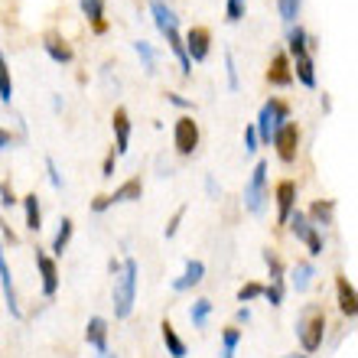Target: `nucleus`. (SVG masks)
Wrapping results in <instances>:
<instances>
[{
    "label": "nucleus",
    "instance_id": "f257e3e1",
    "mask_svg": "<svg viewBox=\"0 0 358 358\" xmlns=\"http://www.w3.org/2000/svg\"><path fill=\"white\" fill-rule=\"evenodd\" d=\"M137 277H141L137 261L124 257L121 273L114 277V320H131L134 303H137Z\"/></svg>",
    "mask_w": 358,
    "mask_h": 358
},
{
    "label": "nucleus",
    "instance_id": "f03ea898",
    "mask_svg": "<svg viewBox=\"0 0 358 358\" xmlns=\"http://www.w3.org/2000/svg\"><path fill=\"white\" fill-rule=\"evenodd\" d=\"M296 339H300L303 352H320L322 339H326V313L320 306H306L296 320Z\"/></svg>",
    "mask_w": 358,
    "mask_h": 358
},
{
    "label": "nucleus",
    "instance_id": "7ed1b4c3",
    "mask_svg": "<svg viewBox=\"0 0 358 358\" xmlns=\"http://www.w3.org/2000/svg\"><path fill=\"white\" fill-rule=\"evenodd\" d=\"M287 121H290V108H287V101H280V98H271V101H264V104H261V114H257V121H255L257 141L271 143V137L280 131Z\"/></svg>",
    "mask_w": 358,
    "mask_h": 358
},
{
    "label": "nucleus",
    "instance_id": "20e7f679",
    "mask_svg": "<svg viewBox=\"0 0 358 358\" xmlns=\"http://www.w3.org/2000/svg\"><path fill=\"white\" fill-rule=\"evenodd\" d=\"M267 202V163L257 160L255 170H251V179L245 182V206L251 215H261Z\"/></svg>",
    "mask_w": 358,
    "mask_h": 358
},
{
    "label": "nucleus",
    "instance_id": "39448f33",
    "mask_svg": "<svg viewBox=\"0 0 358 358\" xmlns=\"http://www.w3.org/2000/svg\"><path fill=\"white\" fill-rule=\"evenodd\" d=\"M143 196V182L141 179H127V182H121V186L114 189V192H108V196H98L92 202V212L94 215H101V212H108L111 206H127V202H141Z\"/></svg>",
    "mask_w": 358,
    "mask_h": 358
},
{
    "label": "nucleus",
    "instance_id": "423d86ee",
    "mask_svg": "<svg viewBox=\"0 0 358 358\" xmlns=\"http://www.w3.org/2000/svg\"><path fill=\"white\" fill-rule=\"evenodd\" d=\"M290 231L296 238H300L303 245L310 248V257H320L322 251H326V241H322V231L320 228H313L310 225V218H306V212H300V208H293V215H290Z\"/></svg>",
    "mask_w": 358,
    "mask_h": 358
},
{
    "label": "nucleus",
    "instance_id": "0eeeda50",
    "mask_svg": "<svg viewBox=\"0 0 358 358\" xmlns=\"http://www.w3.org/2000/svg\"><path fill=\"white\" fill-rule=\"evenodd\" d=\"M173 147H176L179 157H192L199 147V124L192 121V114H182L176 124H173Z\"/></svg>",
    "mask_w": 358,
    "mask_h": 358
},
{
    "label": "nucleus",
    "instance_id": "6e6552de",
    "mask_svg": "<svg viewBox=\"0 0 358 358\" xmlns=\"http://www.w3.org/2000/svg\"><path fill=\"white\" fill-rule=\"evenodd\" d=\"M271 143L277 147L280 163H293V160H296V147H300V127H296L293 121H287L280 131L271 137Z\"/></svg>",
    "mask_w": 358,
    "mask_h": 358
},
{
    "label": "nucleus",
    "instance_id": "1a4fd4ad",
    "mask_svg": "<svg viewBox=\"0 0 358 358\" xmlns=\"http://www.w3.org/2000/svg\"><path fill=\"white\" fill-rule=\"evenodd\" d=\"M182 46H186L189 62H206L208 52H212V33L206 27H192L182 36Z\"/></svg>",
    "mask_w": 358,
    "mask_h": 358
},
{
    "label": "nucleus",
    "instance_id": "9d476101",
    "mask_svg": "<svg viewBox=\"0 0 358 358\" xmlns=\"http://www.w3.org/2000/svg\"><path fill=\"white\" fill-rule=\"evenodd\" d=\"M273 199H277V225H287L293 215V208H296V182H293V179L277 182Z\"/></svg>",
    "mask_w": 358,
    "mask_h": 358
},
{
    "label": "nucleus",
    "instance_id": "9b49d317",
    "mask_svg": "<svg viewBox=\"0 0 358 358\" xmlns=\"http://www.w3.org/2000/svg\"><path fill=\"white\" fill-rule=\"evenodd\" d=\"M0 290H3V300H7V310L13 320L23 316L20 310V300H17V287H13V273H10V264H7V255H3V245H0Z\"/></svg>",
    "mask_w": 358,
    "mask_h": 358
},
{
    "label": "nucleus",
    "instance_id": "f8f14e48",
    "mask_svg": "<svg viewBox=\"0 0 358 358\" xmlns=\"http://www.w3.org/2000/svg\"><path fill=\"white\" fill-rule=\"evenodd\" d=\"M111 127H114V153L124 157L131 150V117H127V108H114Z\"/></svg>",
    "mask_w": 358,
    "mask_h": 358
},
{
    "label": "nucleus",
    "instance_id": "ddd939ff",
    "mask_svg": "<svg viewBox=\"0 0 358 358\" xmlns=\"http://www.w3.org/2000/svg\"><path fill=\"white\" fill-rule=\"evenodd\" d=\"M36 267H39V277H43V296L52 300L56 290H59V267H56V261H52L46 251H39L36 248Z\"/></svg>",
    "mask_w": 358,
    "mask_h": 358
},
{
    "label": "nucleus",
    "instance_id": "4468645a",
    "mask_svg": "<svg viewBox=\"0 0 358 358\" xmlns=\"http://www.w3.org/2000/svg\"><path fill=\"white\" fill-rule=\"evenodd\" d=\"M313 49H316V39H310V33L300 23L290 27V33H287V56H290V62L303 56H313Z\"/></svg>",
    "mask_w": 358,
    "mask_h": 358
},
{
    "label": "nucleus",
    "instance_id": "2eb2a0df",
    "mask_svg": "<svg viewBox=\"0 0 358 358\" xmlns=\"http://www.w3.org/2000/svg\"><path fill=\"white\" fill-rule=\"evenodd\" d=\"M150 13H153V23H157V29H160L163 36L179 33V17L173 13V7L166 0H150Z\"/></svg>",
    "mask_w": 358,
    "mask_h": 358
},
{
    "label": "nucleus",
    "instance_id": "dca6fc26",
    "mask_svg": "<svg viewBox=\"0 0 358 358\" xmlns=\"http://www.w3.org/2000/svg\"><path fill=\"white\" fill-rule=\"evenodd\" d=\"M267 82L277 88H290L293 85V69H290V56L287 52H277L271 59V69H267Z\"/></svg>",
    "mask_w": 358,
    "mask_h": 358
},
{
    "label": "nucleus",
    "instance_id": "f3484780",
    "mask_svg": "<svg viewBox=\"0 0 358 358\" xmlns=\"http://www.w3.org/2000/svg\"><path fill=\"white\" fill-rule=\"evenodd\" d=\"M202 280H206V264L189 257L186 267H182V277L173 280V293H186V290H192V287H199Z\"/></svg>",
    "mask_w": 358,
    "mask_h": 358
},
{
    "label": "nucleus",
    "instance_id": "a211bd4d",
    "mask_svg": "<svg viewBox=\"0 0 358 358\" xmlns=\"http://www.w3.org/2000/svg\"><path fill=\"white\" fill-rule=\"evenodd\" d=\"M85 342L98 355H108V320H104V316H92V320H88Z\"/></svg>",
    "mask_w": 358,
    "mask_h": 358
},
{
    "label": "nucleus",
    "instance_id": "6ab92c4d",
    "mask_svg": "<svg viewBox=\"0 0 358 358\" xmlns=\"http://www.w3.org/2000/svg\"><path fill=\"white\" fill-rule=\"evenodd\" d=\"M306 218H310V225L313 228H329L336 225V202L332 199H320V202H313L310 212H306Z\"/></svg>",
    "mask_w": 358,
    "mask_h": 358
},
{
    "label": "nucleus",
    "instance_id": "aec40b11",
    "mask_svg": "<svg viewBox=\"0 0 358 358\" xmlns=\"http://www.w3.org/2000/svg\"><path fill=\"white\" fill-rule=\"evenodd\" d=\"M43 49H46V56L56 62V66H69L72 59H76V52H72V46H69L62 36H56V33H49L46 39H43Z\"/></svg>",
    "mask_w": 358,
    "mask_h": 358
},
{
    "label": "nucleus",
    "instance_id": "412c9836",
    "mask_svg": "<svg viewBox=\"0 0 358 358\" xmlns=\"http://www.w3.org/2000/svg\"><path fill=\"white\" fill-rule=\"evenodd\" d=\"M336 296H339V313H342V316L355 320V313H358V293H355V287L349 283V277H339V280H336Z\"/></svg>",
    "mask_w": 358,
    "mask_h": 358
},
{
    "label": "nucleus",
    "instance_id": "4be33fe9",
    "mask_svg": "<svg viewBox=\"0 0 358 358\" xmlns=\"http://www.w3.org/2000/svg\"><path fill=\"white\" fill-rule=\"evenodd\" d=\"M290 69H293V82H300L303 88H316V62H313V56L293 59Z\"/></svg>",
    "mask_w": 358,
    "mask_h": 358
},
{
    "label": "nucleus",
    "instance_id": "5701e85b",
    "mask_svg": "<svg viewBox=\"0 0 358 358\" xmlns=\"http://www.w3.org/2000/svg\"><path fill=\"white\" fill-rule=\"evenodd\" d=\"M72 235H76V222L66 215L62 222H59L56 235H52V248H49V251H52L56 257H62V255L69 251V245H72Z\"/></svg>",
    "mask_w": 358,
    "mask_h": 358
},
{
    "label": "nucleus",
    "instance_id": "b1692460",
    "mask_svg": "<svg viewBox=\"0 0 358 358\" xmlns=\"http://www.w3.org/2000/svg\"><path fill=\"white\" fill-rule=\"evenodd\" d=\"M20 202H23L27 228H29V231H39V228H43V206H39V196H36V192H27Z\"/></svg>",
    "mask_w": 358,
    "mask_h": 358
},
{
    "label": "nucleus",
    "instance_id": "393cba45",
    "mask_svg": "<svg viewBox=\"0 0 358 358\" xmlns=\"http://www.w3.org/2000/svg\"><path fill=\"white\" fill-rule=\"evenodd\" d=\"M313 277H316V267H313L310 261H300V264L293 267V273H290V287L296 293H306L313 287Z\"/></svg>",
    "mask_w": 358,
    "mask_h": 358
},
{
    "label": "nucleus",
    "instance_id": "a878e982",
    "mask_svg": "<svg viewBox=\"0 0 358 358\" xmlns=\"http://www.w3.org/2000/svg\"><path fill=\"white\" fill-rule=\"evenodd\" d=\"M160 332H163V345H166V352H170V358H186V342L179 339V332H176V326H173L170 320L160 326Z\"/></svg>",
    "mask_w": 358,
    "mask_h": 358
},
{
    "label": "nucleus",
    "instance_id": "bb28decb",
    "mask_svg": "<svg viewBox=\"0 0 358 358\" xmlns=\"http://www.w3.org/2000/svg\"><path fill=\"white\" fill-rule=\"evenodd\" d=\"M78 7H82V13L94 23V33H104V29H108V23H104V0H78Z\"/></svg>",
    "mask_w": 358,
    "mask_h": 358
},
{
    "label": "nucleus",
    "instance_id": "cd10ccee",
    "mask_svg": "<svg viewBox=\"0 0 358 358\" xmlns=\"http://www.w3.org/2000/svg\"><path fill=\"white\" fill-rule=\"evenodd\" d=\"M166 43H170L173 56H176V62H179V76L189 78V76H192V62H189L186 46H182V33H173V36H166Z\"/></svg>",
    "mask_w": 358,
    "mask_h": 358
},
{
    "label": "nucleus",
    "instance_id": "c85d7f7f",
    "mask_svg": "<svg viewBox=\"0 0 358 358\" xmlns=\"http://www.w3.org/2000/svg\"><path fill=\"white\" fill-rule=\"evenodd\" d=\"M134 52L141 56L143 72H147V76H157V49H153L147 39H134Z\"/></svg>",
    "mask_w": 358,
    "mask_h": 358
},
{
    "label": "nucleus",
    "instance_id": "c756f323",
    "mask_svg": "<svg viewBox=\"0 0 358 358\" xmlns=\"http://www.w3.org/2000/svg\"><path fill=\"white\" fill-rule=\"evenodd\" d=\"M0 101L3 104L13 101V76H10V66L3 52H0Z\"/></svg>",
    "mask_w": 358,
    "mask_h": 358
},
{
    "label": "nucleus",
    "instance_id": "7c9ffc66",
    "mask_svg": "<svg viewBox=\"0 0 358 358\" xmlns=\"http://www.w3.org/2000/svg\"><path fill=\"white\" fill-rule=\"evenodd\" d=\"M208 316H212V300H196L192 306H189V320H192L196 329H206Z\"/></svg>",
    "mask_w": 358,
    "mask_h": 358
},
{
    "label": "nucleus",
    "instance_id": "2f4dec72",
    "mask_svg": "<svg viewBox=\"0 0 358 358\" xmlns=\"http://www.w3.org/2000/svg\"><path fill=\"white\" fill-rule=\"evenodd\" d=\"M238 342H241V329H238V326L222 329V358H235Z\"/></svg>",
    "mask_w": 358,
    "mask_h": 358
},
{
    "label": "nucleus",
    "instance_id": "473e14b6",
    "mask_svg": "<svg viewBox=\"0 0 358 358\" xmlns=\"http://www.w3.org/2000/svg\"><path fill=\"white\" fill-rule=\"evenodd\" d=\"M300 7H303V0H277L280 20L287 23V27H293V23H296V17H300Z\"/></svg>",
    "mask_w": 358,
    "mask_h": 358
},
{
    "label": "nucleus",
    "instance_id": "72a5a7b5",
    "mask_svg": "<svg viewBox=\"0 0 358 358\" xmlns=\"http://www.w3.org/2000/svg\"><path fill=\"white\" fill-rule=\"evenodd\" d=\"M261 257H264L267 271H271V283H277V287H283V261H280V257H277V255H273L271 248H267V251H264V255H261Z\"/></svg>",
    "mask_w": 358,
    "mask_h": 358
},
{
    "label": "nucleus",
    "instance_id": "f704fd0d",
    "mask_svg": "<svg viewBox=\"0 0 358 358\" xmlns=\"http://www.w3.org/2000/svg\"><path fill=\"white\" fill-rule=\"evenodd\" d=\"M248 10V0H225V20L228 23H241Z\"/></svg>",
    "mask_w": 358,
    "mask_h": 358
},
{
    "label": "nucleus",
    "instance_id": "c9c22d12",
    "mask_svg": "<svg viewBox=\"0 0 358 358\" xmlns=\"http://www.w3.org/2000/svg\"><path fill=\"white\" fill-rule=\"evenodd\" d=\"M46 173H49V186L56 189V192H62V189H66V179H62V173H59L52 157H46Z\"/></svg>",
    "mask_w": 358,
    "mask_h": 358
},
{
    "label": "nucleus",
    "instance_id": "e433bc0d",
    "mask_svg": "<svg viewBox=\"0 0 358 358\" xmlns=\"http://www.w3.org/2000/svg\"><path fill=\"white\" fill-rule=\"evenodd\" d=\"M225 76H228V88L238 92L241 82H238V66H235V56H231V52H225Z\"/></svg>",
    "mask_w": 358,
    "mask_h": 358
},
{
    "label": "nucleus",
    "instance_id": "4c0bfd02",
    "mask_svg": "<svg viewBox=\"0 0 358 358\" xmlns=\"http://www.w3.org/2000/svg\"><path fill=\"white\" fill-rule=\"evenodd\" d=\"M261 293H264V287H261V283H245V287H241V290H238V303H251V300H257V296H261Z\"/></svg>",
    "mask_w": 358,
    "mask_h": 358
},
{
    "label": "nucleus",
    "instance_id": "58836bf2",
    "mask_svg": "<svg viewBox=\"0 0 358 358\" xmlns=\"http://www.w3.org/2000/svg\"><path fill=\"white\" fill-rule=\"evenodd\" d=\"M271 306H283V287H277V283H271V287H264V293H261Z\"/></svg>",
    "mask_w": 358,
    "mask_h": 358
},
{
    "label": "nucleus",
    "instance_id": "ea45409f",
    "mask_svg": "<svg viewBox=\"0 0 358 358\" xmlns=\"http://www.w3.org/2000/svg\"><path fill=\"white\" fill-rule=\"evenodd\" d=\"M182 215H186V206H179L176 212H173L170 225H166V231H163V235H166V238H176V231H179V222H182Z\"/></svg>",
    "mask_w": 358,
    "mask_h": 358
},
{
    "label": "nucleus",
    "instance_id": "a19ab883",
    "mask_svg": "<svg viewBox=\"0 0 358 358\" xmlns=\"http://www.w3.org/2000/svg\"><path fill=\"white\" fill-rule=\"evenodd\" d=\"M20 199L13 196V189H10V182H0V206L3 208H13Z\"/></svg>",
    "mask_w": 358,
    "mask_h": 358
},
{
    "label": "nucleus",
    "instance_id": "79ce46f5",
    "mask_svg": "<svg viewBox=\"0 0 358 358\" xmlns=\"http://www.w3.org/2000/svg\"><path fill=\"white\" fill-rule=\"evenodd\" d=\"M257 131H255V124H248L245 127V153H257Z\"/></svg>",
    "mask_w": 358,
    "mask_h": 358
},
{
    "label": "nucleus",
    "instance_id": "37998d69",
    "mask_svg": "<svg viewBox=\"0 0 358 358\" xmlns=\"http://www.w3.org/2000/svg\"><path fill=\"white\" fill-rule=\"evenodd\" d=\"M114 163H117V153H108V157H104V163H101V176L104 179H111L114 176Z\"/></svg>",
    "mask_w": 358,
    "mask_h": 358
},
{
    "label": "nucleus",
    "instance_id": "c03bdc74",
    "mask_svg": "<svg viewBox=\"0 0 358 358\" xmlns=\"http://www.w3.org/2000/svg\"><path fill=\"white\" fill-rule=\"evenodd\" d=\"M166 101L176 104V108H182V111H186V108H192V101H189V98H182V94H176V92H166Z\"/></svg>",
    "mask_w": 358,
    "mask_h": 358
},
{
    "label": "nucleus",
    "instance_id": "a18cd8bd",
    "mask_svg": "<svg viewBox=\"0 0 358 358\" xmlns=\"http://www.w3.org/2000/svg\"><path fill=\"white\" fill-rule=\"evenodd\" d=\"M13 143H17V137H13L10 131H3V127H0V150H7V147H13Z\"/></svg>",
    "mask_w": 358,
    "mask_h": 358
},
{
    "label": "nucleus",
    "instance_id": "49530a36",
    "mask_svg": "<svg viewBox=\"0 0 358 358\" xmlns=\"http://www.w3.org/2000/svg\"><path fill=\"white\" fill-rule=\"evenodd\" d=\"M206 192L212 199H218V192H222V189H218V182H215V176H206Z\"/></svg>",
    "mask_w": 358,
    "mask_h": 358
},
{
    "label": "nucleus",
    "instance_id": "de8ad7c7",
    "mask_svg": "<svg viewBox=\"0 0 358 358\" xmlns=\"http://www.w3.org/2000/svg\"><path fill=\"white\" fill-rule=\"evenodd\" d=\"M235 322H251V310H248V306H238V313H235Z\"/></svg>",
    "mask_w": 358,
    "mask_h": 358
},
{
    "label": "nucleus",
    "instance_id": "09e8293b",
    "mask_svg": "<svg viewBox=\"0 0 358 358\" xmlns=\"http://www.w3.org/2000/svg\"><path fill=\"white\" fill-rule=\"evenodd\" d=\"M101 358H117V355H111V352H108V355H101Z\"/></svg>",
    "mask_w": 358,
    "mask_h": 358
},
{
    "label": "nucleus",
    "instance_id": "8fccbe9b",
    "mask_svg": "<svg viewBox=\"0 0 358 358\" xmlns=\"http://www.w3.org/2000/svg\"><path fill=\"white\" fill-rule=\"evenodd\" d=\"M287 358H296V355H287Z\"/></svg>",
    "mask_w": 358,
    "mask_h": 358
},
{
    "label": "nucleus",
    "instance_id": "3c124183",
    "mask_svg": "<svg viewBox=\"0 0 358 358\" xmlns=\"http://www.w3.org/2000/svg\"><path fill=\"white\" fill-rule=\"evenodd\" d=\"M296 358H306V355H296Z\"/></svg>",
    "mask_w": 358,
    "mask_h": 358
}]
</instances>
